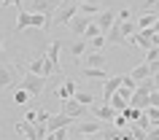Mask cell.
Listing matches in <instances>:
<instances>
[{
	"mask_svg": "<svg viewBox=\"0 0 159 140\" xmlns=\"http://www.w3.org/2000/svg\"><path fill=\"white\" fill-rule=\"evenodd\" d=\"M19 86H25L33 97H38V94L43 92V86H46V78H43V75H38V73H30V70H27V75L19 81Z\"/></svg>",
	"mask_w": 159,
	"mask_h": 140,
	"instance_id": "6da1fadb",
	"label": "cell"
},
{
	"mask_svg": "<svg viewBox=\"0 0 159 140\" xmlns=\"http://www.w3.org/2000/svg\"><path fill=\"white\" fill-rule=\"evenodd\" d=\"M89 111H92V113L97 116V119H100L102 124H113V119L119 116V111H116L113 105H111V102H100V105L94 102V105H89Z\"/></svg>",
	"mask_w": 159,
	"mask_h": 140,
	"instance_id": "7a4b0ae2",
	"label": "cell"
},
{
	"mask_svg": "<svg viewBox=\"0 0 159 140\" xmlns=\"http://www.w3.org/2000/svg\"><path fill=\"white\" fill-rule=\"evenodd\" d=\"M78 14V0H70V3H62L54 14V22L57 25H70V19Z\"/></svg>",
	"mask_w": 159,
	"mask_h": 140,
	"instance_id": "3957f363",
	"label": "cell"
},
{
	"mask_svg": "<svg viewBox=\"0 0 159 140\" xmlns=\"http://www.w3.org/2000/svg\"><path fill=\"white\" fill-rule=\"evenodd\" d=\"M59 6H62L59 0H30V11L33 14H46V16H54Z\"/></svg>",
	"mask_w": 159,
	"mask_h": 140,
	"instance_id": "277c9868",
	"label": "cell"
},
{
	"mask_svg": "<svg viewBox=\"0 0 159 140\" xmlns=\"http://www.w3.org/2000/svg\"><path fill=\"white\" fill-rule=\"evenodd\" d=\"M86 108H89V105H84V102H78L75 97H67V100H62V113L73 116V119H81V116L86 113Z\"/></svg>",
	"mask_w": 159,
	"mask_h": 140,
	"instance_id": "5b68a950",
	"label": "cell"
},
{
	"mask_svg": "<svg viewBox=\"0 0 159 140\" xmlns=\"http://www.w3.org/2000/svg\"><path fill=\"white\" fill-rule=\"evenodd\" d=\"M119 89H121V75H108L102 81V102H108Z\"/></svg>",
	"mask_w": 159,
	"mask_h": 140,
	"instance_id": "8992f818",
	"label": "cell"
},
{
	"mask_svg": "<svg viewBox=\"0 0 159 140\" xmlns=\"http://www.w3.org/2000/svg\"><path fill=\"white\" fill-rule=\"evenodd\" d=\"M116 14H119V11H113V8H102L100 14L94 16V22L100 25V30H102V33H108L111 27L116 25Z\"/></svg>",
	"mask_w": 159,
	"mask_h": 140,
	"instance_id": "52a82bcc",
	"label": "cell"
},
{
	"mask_svg": "<svg viewBox=\"0 0 159 140\" xmlns=\"http://www.w3.org/2000/svg\"><path fill=\"white\" fill-rule=\"evenodd\" d=\"M92 22H94V16H86V14H81V11H78V14L70 19V30H73V33L81 38V35H84V30L92 25Z\"/></svg>",
	"mask_w": 159,
	"mask_h": 140,
	"instance_id": "ba28073f",
	"label": "cell"
},
{
	"mask_svg": "<svg viewBox=\"0 0 159 140\" xmlns=\"http://www.w3.org/2000/svg\"><path fill=\"white\" fill-rule=\"evenodd\" d=\"M16 132H19V135H25L27 140H41V138H38V129H35V124H33V121H27V119L16 121Z\"/></svg>",
	"mask_w": 159,
	"mask_h": 140,
	"instance_id": "9c48e42d",
	"label": "cell"
},
{
	"mask_svg": "<svg viewBox=\"0 0 159 140\" xmlns=\"http://www.w3.org/2000/svg\"><path fill=\"white\" fill-rule=\"evenodd\" d=\"M75 92H78V86H75V81H70V78H65V81H62V86H59V89H54V97H59V100H67V97H73Z\"/></svg>",
	"mask_w": 159,
	"mask_h": 140,
	"instance_id": "30bf717a",
	"label": "cell"
},
{
	"mask_svg": "<svg viewBox=\"0 0 159 140\" xmlns=\"http://www.w3.org/2000/svg\"><path fill=\"white\" fill-rule=\"evenodd\" d=\"M148 94H151V92H146V89H140V86H138V89L132 92L129 105H135V108H140V111H146V108H148Z\"/></svg>",
	"mask_w": 159,
	"mask_h": 140,
	"instance_id": "8fae6325",
	"label": "cell"
},
{
	"mask_svg": "<svg viewBox=\"0 0 159 140\" xmlns=\"http://www.w3.org/2000/svg\"><path fill=\"white\" fill-rule=\"evenodd\" d=\"M8 86H14V67L0 62V92L8 89Z\"/></svg>",
	"mask_w": 159,
	"mask_h": 140,
	"instance_id": "7c38bea8",
	"label": "cell"
},
{
	"mask_svg": "<svg viewBox=\"0 0 159 140\" xmlns=\"http://www.w3.org/2000/svg\"><path fill=\"white\" fill-rule=\"evenodd\" d=\"M81 67H105V57H102V51H92V54H86L81 59Z\"/></svg>",
	"mask_w": 159,
	"mask_h": 140,
	"instance_id": "4fadbf2b",
	"label": "cell"
},
{
	"mask_svg": "<svg viewBox=\"0 0 159 140\" xmlns=\"http://www.w3.org/2000/svg\"><path fill=\"white\" fill-rule=\"evenodd\" d=\"M75 132H78V135H100V119H97V121L75 124Z\"/></svg>",
	"mask_w": 159,
	"mask_h": 140,
	"instance_id": "5bb4252c",
	"label": "cell"
},
{
	"mask_svg": "<svg viewBox=\"0 0 159 140\" xmlns=\"http://www.w3.org/2000/svg\"><path fill=\"white\" fill-rule=\"evenodd\" d=\"M27 70H30V73H38V75H43V78H46V54H41V57L30 59Z\"/></svg>",
	"mask_w": 159,
	"mask_h": 140,
	"instance_id": "9a60e30c",
	"label": "cell"
},
{
	"mask_svg": "<svg viewBox=\"0 0 159 140\" xmlns=\"http://www.w3.org/2000/svg\"><path fill=\"white\" fill-rule=\"evenodd\" d=\"M159 19V11H143L140 19H138V30H146V27H154V22Z\"/></svg>",
	"mask_w": 159,
	"mask_h": 140,
	"instance_id": "2e32d148",
	"label": "cell"
},
{
	"mask_svg": "<svg viewBox=\"0 0 159 140\" xmlns=\"http://www.w3.org/2000/svg\"><path fill=\"white\" fill-rule=\"evenodd\" d=\"M129 75H132L135 81H146V78H151V65H148V62H143V65L132 67V70H129Z\"/></svg>",
	"mask_w": 159,
	"mask_h": 140,
	"instance_id": "e0dca14e",
	"label": "cell"
},
{
	"mask_svg": "<svg viewBox=\"0 0 159 140\" xmlns=\"http://www.w3.org/2000/svg\"><path fill=\"white\" fill-rule=\"evenodd\" d=\"M33 94L25 89V86H19V89H14V105H27V102H33Z\"/></svg>",
	"mask_w": 159,
	"mask_h": 140,
	"instance_id": "ac0fdd59",
	"label": "cell"
},
{
	"mask_svg": "<svg viewBox=\"0 0 159 140\" xmlns=\"http://www.w3.org/2000/svg\"><path fill=\"white\" fill-rule=\"evenodd\" d=\"M81 73H84V78H100V81L108 78V70L105 67H81Z\"/></svg>",
	"mask_w": 159,
	"mask_h": 140,
	"instance_id": "d6986e66",
	"label": "cell"
},
{
	"mask_svg": "<svg viewBox=\"0 0 159 140\" xmlns=\"http://www.w3.org/2000/svg\"><path fill=\"white\" fill-rule=\"evenodd\" d=\"M86 46H89V41H84V38H81V41H73V43H70V54L75 57V62H78V59L86 54Z\"/></svg>",
	"mask_w": 159,
	"mask_h": 140,
	"instance_id": "ffe728a7",
	"label": "cell"
},
{
	"mask_svg": "<svg viewBox=\"0 0 159 140\" xmlns=\"http://www.w3.org/2000/svg\"><path fill=\"white\" fill-rule=\"evenodd\" d=\"M105 38H108V43H111V46H119V43H124V35H121L119 25H113V27H111L108 33H105Z\"/></svg>",
	"mask_w": 159,
	"mask_h": 140,
	"instance_id": "44dd1931",
	"label": "cell"
},
{
	"mask_svg": "<svg viewBox=\"0 0 159 140\" xmlns=\"http://www.w3.org/2000/svg\"><path fill=\"white\" fill-rule=\"evenodd\" d=\"M78 11H81V14H86V16H97L102 8H100V3L94 0V3H78Z\"/></svg>",
	"mask_w": 159,
	"mask_h": 140,
	"instance_id": "7402d4cb",
	"label": "cell"
},
{
	"mask_svg": "<svg viewBox=\"0 0 159 140\" xmlns=\"http://www.w3.org/2000/svg\"><path fill=\"white\" fill-rule=\"evenodd\" d=\"M121 113L127 116V121H140V116H143V111L140 108H135V105H127Z\"/></svg>",
	"mask_w": 159,
	"mask_h": 140,
	"instance_id": "603a6c76",
	"label": "cell"
},
{
	"mask_svg": "<svg viewBox=\"0 0 159 140\" xmlns=\"http://www.w3.org/2000/svg\"><path fill=\"white\" fill-rule=\"evenodd\" d=\"M97 35H102V30H100V25H97V22H92V25L84 30V35H81V38H84V41H92V38H97Z\"/></svg>",
	"mask_w": 159,
	"mask_h": 140,
	"instance_id": "cb8c5ba5",
	"label": "cell"
},
{
	"mask_svg": "<svg viewBox=\"0 0 159 140\" xmlns=\"http://www.w3.org/2000/svg\"><path fill=\"white\" fill-rule=\"evenodd\" d=\"M89 46H92V51H102L105 46H108V38H105V33L97 35V38H92V41H89Z\"/></svg>",
	"mask_w": 159,
	"mask_h": 140,
	"instance_id": "d4e9b609",
	"label": "cell"
},
{
	"mask_svg": "<svg viewBox=\"0 0 159 140\" xmlns=\"http://www.w3.org/2000/svg\"><path fill=\"white\" fill-rule=\"evenodd\" d=\"M73 97L78 100V102H84V105H94V94L92 92H75Z\"/></svg>",
	"mask_w": 159,
	"mask_h": 140,
	"instance_id": "484cf974",
	"label": "cell"
},
{
	"mask_svg": "<svg viewBox=\"0 0 159 140\" xmlns=\"http://www.w3.org/2000/svg\"><path fill=\"white\" fill-rule=\"evenodd\" d=\"M138 84H140V81H135V78H132V75H129V73H127V75H121V86H124V89H138Z\"/></svg>",
	"mask_w": 159,
	"mask_h": 140,
	"instance_id": "4316f807",
	"label": "cell"
},
{
	"mask_svg": "<svg viewBox=\"0 0 159 140\" xmlns=\"http://www.w3.org/2000/svg\"><path fill=\"white\" fill-rule=\"evenodd\" d=\"M43 140H67V127L65 129H57V132H49Z\"/></svg>",
	"mask_w": 159,
	"mask_h": 140,
	"instance_id": "83f0119b",
	"label": "cell"
},
{
	"mask_svg": "<svg viewBox=\"0 0 159 140\" xmlns=\"http://www.w3.org/2000/svg\"><path fill=\"white\" fill-rule=\"evenodd\" d=\"M146 116L151 119V124H157L159 121V105H148L146 108Z\"/></svg>",
	"mask_w": 159,
	"mask_h": 140,
	"instance_id": "f1b7e54d",
	"label": "cell"
},
{
	"mask_svg": "<svg viewBox=\"0 0 159 140\" xmlns=\"http://www.w3.org/2000/svg\"><path fill=\"white\" fill-rule=\"evenodd\" d=\"M102 140H121V129H119V127L116 129H108L105 135H102Z\"/></svg>",
	"mask_w": 159,
	"mask_h": 140,
	"instance_id": "f546056e",
	"label": "cell"
},
{
	"mask_svg": "<svg viewBox=\"0 0 159 140\" xmlns=\"http://www.w3.org/2000/svg\"><path fill=\"white\" fill-rule=\"evenodd\" d=\"M129 19H132V11H129V8H121L116 14V22H129Z\"/></svg>",
	"mask_w": 159,
	"mask_h": 140,
	"instance_id": "4dcf8cb0",
	"label": "cell"
},
{
	"mask_svg": "<svg viewBox=\"0 0 159 140\" xmlns=\"http://www.w3.org/2000/svg\"><path fill=\"white\" fill-rule=\"evenodd\" d=\"M157 59H159V46H154L146 51V62H157Z\"/></svg>",
	"mask_w": 159,
	"mask_h": 140,
	"instance_id": "1f68e13d",
	"label": "cell"
},
{
	"mask_svg": "<svg viewBox=\"0 0 159 140\" xmlns=\"http://www.w3.org/2000/svg\"><path fill=\"white\" fill-rule=\"evenodd\" d=\"M127 124H129V121H127V116H124V113H119L116 119H113V127H119V129H124Z\"/></svg>",
	"mask_w": 159,
	"mask_h": 140,
	"instance_id": "d6a6232c",
	"label": "cell"
},
{
	"mask_svg": "<svg viewBox=\"0 0 159 140\" xmlns=\"http://www.w3.org/2000/svg\"><path fill=\"white\" fill-rule=\"evenodd\" d=\"M148 140H159V124H154L148 129Z\"/></svg>",
	"mask_w": 159,
	"mask_h": 140,
	"instance_id": "836d02e7",
	"label": "cell"
},
{
	"mask_svg": "<svg viewBox=\"0 0 159 140\" xmlns=\"http://www.w3.org/2000/svg\"><path fill=\"white\" fill-rule=\"evenodd\" d=\"M49 119H51V113H49V111H38V121L49 124Z\"/></svg>",
	"mask_w": 159,
	"mask_h": 140,
	"instance_id": "e575fe53",
	"label": "cell"
},
{
	"mask_svg": "<svg viewBox=\"0 0 159 140\" xmlns=\"http://www.w3.org/2000/svg\"><path fill=\"white\" fill-rule=\"evenodd\" d=\"M25 119H27V121H38V111H27V116H25Z\"/></svg>",
	"mask_w": 159,
	"mask_h": 140,
	"instance_id": "d590c367",
	"label": "cell"
},
{
	"mask_svg": "<svg viewBox=\"0 0 159 140\" xmlns=\"http://www.w3.org/2000/svg\"><path fill=\"white\" fill-rule=\"evenodd\" d=\"M3 6H16V8H22V0H0Z\"/></svg>",
	"mask_w": 159,
	"mask_h": 140,
	"instance_id": "8d00e7d4",
	"label": "cell"
},
{
	"mask_svg": "<svg viewBox=\"0 0 159 140\" xmlns=\"http://www.w3.org/2000/svg\"><path fill=\"white\" fill-rule=\"evenodd\" d=\"M148 65H151V75L159 73V59H157V62H148Z\"/></svg>",
	"mask_w": 159,
	"mask_h": 140,
	"instance_id": "74e56055",
	"label": "cell"
},
{
	"mask_svg": "<svg viewBox=\"0 0 159 140\" xmlns=\"http://www.w3.org/2000/svg\"><path fill=\"white\" fill-rule=\"evenodd\" d=\"M151 78H154V86H157V89H159V73H154V75H151Z\"/></svg>",
	"mask_w": 159,
	"mask_h": 140,
	"instance_id": "f35d334b",
	"label": "cell"
},
{
	"mask_svg": "<svg viewBox=\"0 0 159 140\" xmlns=\"http://www.w3.org/2000/svg\"><path fill=\"white\" fill-rule=\"evenodd\" d=\"M0 59H3V33H0Z\"/></svg>",
	"mask_w": 159,
	"mask_h": 140,
	"instance_id": "ab89813d",
	"label": "cell"
},
{
	"mask_svg": "<svg viewBox=\"0 0 159 140\" xmlns=\"http://www.w3.org/2000/svg\"><path fill=\"white\" fill-rule=\"evenodd\" d=\"M78 140H92V135H78Z\"/></svg>",
	"mask_w": 159,
	"mask_h": 140,
	"instance_id": "60d3db41",
	"label": "cell"
},
{
	"mask_svg": "<svg viewBox=\"0 0 159 140\" xmlns=\"http://www.w3.org/2000/svg\"><path fill=\"white\" fill-rule=\"evenodd\" d=\"M78 3H94V0H78Z\"/></svg>",
	"mask_w": 159,
	"mask_h": 140,
	"instance_id": "b9f144b4",
	"label": "cell"
},
{
	"mask_svg": "<svg viewBox=\"0 0 159 140\" xmlns=\"http://www.w3.org/2000/svg\"><path fill=\"white\" fill-rule=\"evenodd\" d=\"M157 124H159V121H157Z\"/></svg>",
	"mask_w": 159,
	"mask_h": 140,
	"instance_id": "7bdbcfd3",
	"label": "cell"
}]
</instances>
